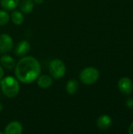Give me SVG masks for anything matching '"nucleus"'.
<instances>
[{"mask_svg":"<svg viewBox=\"0 0 133 134\" xmlns=\"http://www.w3.org/2000/svg\"><path fill=\"white\" fill-rule=\"evenodd\" d=\"M33 1L37 4H42L44 2V0H33Z\"/></svg>","mask_w":133,"mask_h":134,"instance_id":"obj_20","label":"nucleus"},{"mask_svg":"<svg viewBox=\"0 0 133 134\" xmlns=\"http://www.w3.org/2000/svg\"><path fill=\"white\" fill-rule=\"evenodd\" d=\"M3 76H4V70H3L2 66L0 65V79H2Z\"/></svg>","mask_w":133,"mask_h":134,"instance_id":"obj_18","label":"nucleus"},{"mask_svg":"<svg viewBox=\"0 0 133 134\" xmlns=\"http://www.w3.org/2000/svg\"><path fill=\"white\" fill-rule=\"evenodd\" d=\"M96 125L100 130H108L112 125V119L107 115H102L98 118Z\"/></svg>","mask_w":133,"mask_h":134,"instance_id":"obj_8","label":"nucleus"},{"mask_svg":"<svg viewBox=\"0 0 133 134\" xmlns=\"http://www.w3.org/2000/svg\"><path fill=\"white\" fill-rule=\"evenodd\" d=\"M126 105L129 108H133V99L129 98L126 101Z\"/></svg>","mask_w":133,"mask_h":134,"instance_id":"obj_17","label":"nucleus"},{"mask_svg":"<svg viewBox=\"0 0 133 134\" xmlns=\"http://www.w3.org/2000/svg\"><path fill=\"white\" fill-rule=\"evenodd\" d=\"M0 4L5 10H13L20 4V0H0Z\"/></svg>","mask_w":133,"mask_h":134,"instance_id":"obj_13","label":"nucleus"},{"mask_svg":"<svg viewBox=\"0 0 133 134\" xmlns=\"http://www.w3.org/2000/svg\"><path fill=\"white\" fill-rule=\"evenodd\" d=\"M79 89V83L75 79H71L66 85V91L70 95L75 94Z\"/></svg>","mask_w":133,"mask_h":134,"instance_id":"obj_11","label":"nucleus"},{"mask_svg":"<svg viewBox=\"0 0 133 134\" xmlns=\"http://www.w3.org/2000/svg\"><path fill=\"white\" fill-rule=\"evenodd\" d=\"M2 133H2V132H1V131H0V134H2Z\"/></svg>","mask_w":133,"mask_h":134,"instance_id":"obj_22","label":"nucleus"},{"mask_svg":"<svg viewBox=\"0 0 133 134\" xmlns=\"http://www.w3.org/2000/svg\"><path fill=\"white\" fill-rule=\"evenodd\" d=\"M20 10L24 13H29L33 10L34 1L33 0H23L20 5Z\"/></svg>","mask_w":133,"mask_h":134,"instance_id":"obj_15","label":"nucleus"},{"mask_svg":"<svg viewBox=\"0 0 133 134\" xmlns=\"http://www.w3.org/2000/svg\"><path fill=\"white\" fill-rule=\"evenodd\" d=\"M10 20V16L5 10H0V26L5 25Z\"/></svg>","mask_w":133,"mask_h":134,"instance_id":"obj_16","label":"nucleus"},{"mask_svg":"<svg viewBox=\"0 0 133 134\" xmlns=\"http://www.w3.org/2000/svg\"><path fill=\"white\" fill-rule=\"evenodd\" d=\"M10 19L12 20V22L16 24V25H20L23 24L24 20V16L23 15V13L20 11H13L11 15H10Z\"/></svg>","mask_w":133,"mask_h":134,"instance_id":"obj_14","label":"nucleus"},{"mask_svg":"<svg viewBox=\"0 0 133 134\" xmlns=\"http://www.w3.org/2000/svg\"><path fill=\"white\" fill-rule=\"evenodd\" d=\"M41 73L38 60L33 57H25L15 65V75L18 81L29 84L34 82Z\"/></svg>","mask_w":133,"mask_h":134,"instance_id":"obj_1","label":"nucleus"},{"mask_svg":"<svg viewBox=\"0 0 133 134\" xmlns=\"http://www.w3.org/2000/svg\"><path fill=\"white\" fill-rule=\"evenodd\" d=\"M129 133L130 134H133V122L131 123V125H130V126H129Z\"/></svg>","mask_w":133,"mask_h":134,"instance_id":"obj_19","label":"nucleus"},{"mask_svg":"<svg viewBox=\"0 0 133 134\" xmlns=\"http://www.w3.org/2000/svg\"><path fill=\"white\" fill-rule=\"evenodd\" d=\"M99 77H100V71H98V69L93 67H89L84 68L79 75V78L82 82V83L87 86L95 83L99 79Z\"/></svg>","mask_w":133,"mask_h":134,"instance_id":"obj_3","label":"nucleus"},{"mask_svg":"<svg viewBox=\"0 0 133 134\" xmlns=\"http://www.w3.org/2000/svg\"><path fill=\"white\" fill-rule=\"evenodd\" d=\"M31 49V45L30 43L27 41V40H22L21 42H20L15 49V53L16 55L18 57H22L26 55L27 53H29Z\"/></svg>","mask_w":133,"mask_h":134,"instance_id":"obj_9","label":"nucleus"},{"mask_svg":"<svg viewBox=\"0 0 133 134\" xmlns=\"http://www.w3.org/2000/svg\"><path fill=\"white\" fill-rule=\"evenodd\" d=\"M53 83V79L49 75H42L40 77H38L37 84L39 87L42 89H46L51 86Z\"/></svg>","mask_w":133,"mask_h":134,"instance_id":"obj_12","label":"nucleus"},{"mask_svg":"<svg viewBox=\"0 0 133 134\" xmlns=\"http://www.w3.org/2000/svg\"><path fill=\"white\" fill-rule=\"evenodd\" d=\"M118 88L122 93L125 95L130 94L133 90V83L132 80L128 77L122 78L118 81Z\"/></svg>","mask_w":133,"mask_h":134,"instance_id":"obj_6","label":"nucleus"},{"mask_svg":"<svg viewBox=\"0 0 133 134\" xmlns=\"http://www.w3.org/2000/svg\"><path fill=\"white\" fill-rule=\"evenodd\" d=\"M2 108H3V107H2V105L0 104V111H2Z\"/></svg>","mask_w":133,"mask_h":134,"instance_id":"obj_21","label":"nucleus"},{"mask_svg":"<svg viewBox=\"0 0 133 134\" xmlns=\"http://www.w3.org/2000/svg\"><path fill=\"white\" fill-rule=\"evenodd\" d=\"M0 63L6 69H13L15 67V61L9 55H4L0 58Z\"/></svg>","mask_w":133,"mask_h":134,"instance_id":"obj_10","label":"nucleus"},{"mask_svg":"<svg viewBox=\"0 0 133 134\" xmlns=\"http://www.w3.org/2000/svg\"><path fill=\"white\" fill-rule=\"evenodd\" d=\"M1 90L5 96L13 98L17 96L20 91V85L17 79L13 76H6L1 80Z\"/></svg>","mask_w":133,"mask_h":134,"instance_id":"obj_2","label":"nucleus"},{"mask_svg":"<svg viewBox=\"0 0 133 134\" xmlns=\"http://www.w3.org/2000/svg\"><path fill=\"white\" fill-rule=\"evenodd\" d=\"M49 71L53 78L60 79L66 73L65 64L60 59H54L49 64Z\"/></svg>","mask_w":133,"mask_h":134,"instance_id":"obj_4","label":"nucleus"},{"mask_svg":"<svg viewBox=\"0 0 133 134\" xmlns=\"http://www.w3.org/2000/svg\"><path fill=\"white\" fill-rule=\"evenodd\" d=\"M23 133V126L17 121L9 122L5 128V134H21Z\"/></svg>","mask_w":133,"mask_h":134,"instance_id":"obj_7","label":"nucleus"},{"mask_svg":"<svg viewBox=\"0 0 133 134\" xmlns=\"http://www.w3.org/2000/svg\"><path fill=\"white\" fill-rule=\"evenodd\" d=\"M13 42L11 36L8 34H2L0 35V52L8 53L12 50Z\"/></svg>","mask_w":133,"mask_h":134,"instance_id":"obj_5","label":"nucleus"}]
</instances>
